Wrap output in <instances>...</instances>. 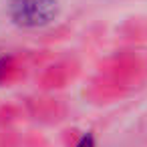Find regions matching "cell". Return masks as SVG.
Masks as SVG:
<instances>
[{"label": "cell", "instance_id": "6da1fadb", "mask_svg": "<svg viewBox=\"0 0 147 147\" xmlns=\"http://www.w3.org/2000/svg\"><path fill=\"white\" fill-rule=\"evenodd\" d=\"M8 16L16 26L40 28L59 16V0H10Z\"/></svg>", "mask_w": 147, "mask_h": 147}, {"label": "cell", "instance_id": "3957f363", "mask_svg": "<svg viewBox=\"0 0 147 147\" xmlns=\"http://www.w3.org/2000/svg\"><path fill=\"white\" fill-rule=\"evenodd\" d=\"M4 67H6V61L2 59V61H0V77H2V73H4Z\"/></svg>", "mask_w": 147, "mask_h": 147}, {"label": "cell", "instance_id": "7a4b0ae2", "mask_svg": "<svg viewBox=\"0 0 147 147\" xmlns=\"http://www.w3.org/2000/svg\"><path fill=\"white\" fill-rule=\"evenodd\" d=\"M77 147H95V139H93V135H91V133L83 135L81 141L77 143Z\"/></svg>", "mask_w": 147, "mask_h": 147}]
</instances>
